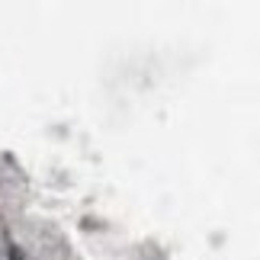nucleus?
<instances>
[{
  "instance_id": "nucleus-1",
  "label": "nucleus",
  "mask_w": 260,
  "mask_h": 260,
  "mask_svg": "<svg viewBox=\"0 0 260 260\" xmlns=\"http://www.w3.org/2000/svg\"><path fill=\"white\" fill-rule=\"evenodd\" d=\"M10 260H23V257H19V251H16V247H10Z\"/></svg>"
}]
</instances>
